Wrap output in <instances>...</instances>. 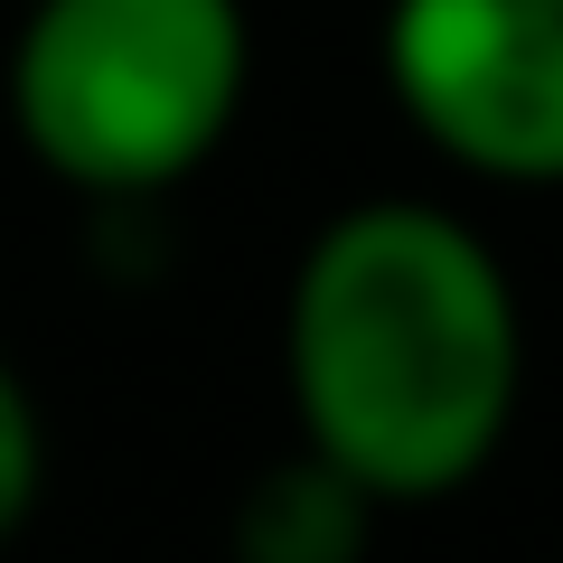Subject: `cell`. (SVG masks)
<instances>
[{
    "label": "cell",
    "instance_id": "obj_4",
    "mask_svg": "<svg viewBox=\"0 0 563 563\" xmlns=\"http://www.w3.org/2000/svg\"><path fill=\"white\" fill-rule=\"evenodd\" d=\"M366 536H376V498L310 442H291L235 488L225 563H366Z\"/></svg>",
    "mask_w": 563,
    "mask_h": 563
},
{
    "label": "cell",
    "instance_id": "obj_2",
    "mask_svg": "<svg viewBox=\"0 0 563 563\" xmlns=\"http://www.w3.org/2000/svg\"><path fill=\"white\" fill-rule=\"evenodd\" d=\"M254 85L244 0H20L10 132L76 198H161L225 151Z\"/></svg>",
    "mask_w": 563,
    "mask_h": 563
},
{
    "label": "cell",
    "instance_id": "obj_1",
    "mask_svg": "<svg viewBox=\"0 0 563 563\" xmlns=\"http://www.w3.org/2000/svg\"><path fill=\"white\" fill-rule=\"evenodd\" d=\"M282 395L301 442L376 507L461 498L526 404L517 273L432 198L339 207L282 291Z\"/></svg>",
    "mask_w": 563,
    "mask_h": 563
},
{
    "label": "cell",
    "instance_id": "obj_3",
    "mask_svg": "<svg viewBox=\"0 0 563 563\" xmlns=\"http://www.w3.org/2000/svg\"><path fill=\"white\" fill-rule=\"evenodd\" d=\"M385 95L451 169L563 188V0H385Z\"/></svg>",
    "mask_w": 563,
    "mask_h": 563
},
{
    "label": "cell",
    "instance_id": "obj_5",
    "mask_svg": "<svg viewBox=\"0 0 563 563\" xmlns=\"http://www.w3.org/2000/svg\"><path fill=\"white\" fill-rule=\"evenodd\" d=\"M38 488H47V422H38L29 376L0 357V544L38 517Z\"/></svg>",
    "mask_w": 563,
    "mask_h": 563
}]
</instances>
